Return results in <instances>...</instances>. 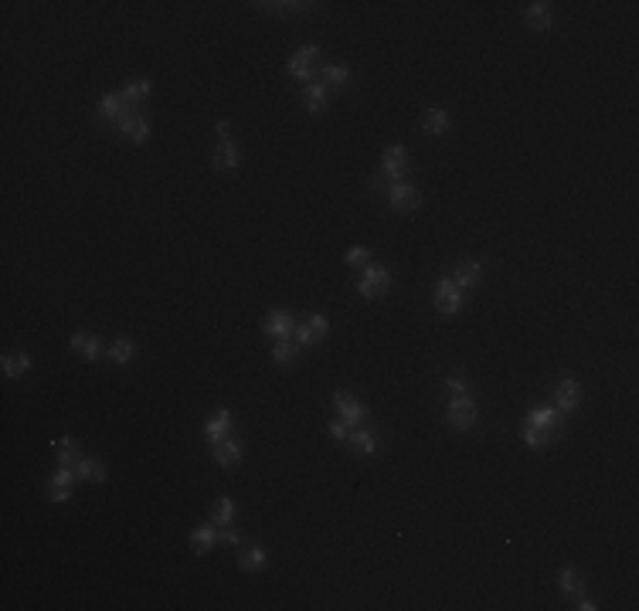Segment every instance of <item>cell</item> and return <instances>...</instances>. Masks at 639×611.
Listing matches in <instances>:
<instances>
[{
	"instance_id": "cell-28",
	"label": "cell",
	"mask_w": 639,
	"mask_h": 611,
	"mask_svg": "<svg viewBox=\"0 0 639 611\" xmlns=\"http://www.w3.org/2000/svg\"><path fill=\"white\" fill-rule=\"evenodd\" d=\"M231 520H235V503H231V499H218V503H214V517H211V523L228 526Z\"/></svg>"
},
{
	"instance_id": "cell-27",
	"label": "cell",
	"mask_w": 639,
	"mask_h": 611,
	"mask_svg": "<svg viewBox=\"0 0 639 611\" xmlns=\"http://www.w3.org/2000/svg\"><path fill=\"white\" fill-rule=\"evenodd\" d=\"M147 95H150V82H147V79H136V82H129V86L123 88L126 105H133V102H140V99H147Z\"/></svg>"
},
{
	"instance_id": "cell-22",
	"label": "cell",
	"mask_w": 639,
	"mask_h": 611,
	"mask_svg": "<svg viewBox=\"0 0 639 611\" xmlns=\"http://www.w3.org/2000/svg\"><path fill=\"white\" fill-rule=\"evenodd\" d=\"M126 109H129V105H126L123 95H102V102H99V116H105V119H112V122H116Z\"/></svg>"
},
{
	"instance_id": "cell-2",
	"label": "cell",
	"mask_w": 639,
	"mask_h": 611,
	"mask_svg": "<svg viewBox=\"0 0 639 611\" xmlns=\"http://www.w3.org/2000/svg\"><path fill=\"white\" fill-rule=\"evenodd\" d=\"M388 285H391V275H388L384 265H364V275H361V282H358V292H361V296L374 299V296L388 292Z\"/></svg>"
},
{
	"instance_id": "cell-29",
	"label": "cell",
	"mask_w": 639,
	"mask_h": 611,
	"mask_svg": "<svg viewBox=\"0 0 639 611\" xmlns=\"http://www.w3.org/2000/svg\"><path fill=\"white\" fill-rule=\"evenodd\" d=\"M296 343L292 340H275V347H273V360L275 363H292L296 360Z\"/></svg>"
},
{
	"instance_id": "cell-15",
	"label": "cell",
	"mask_w": 639,
	"mask_h": 611,
	"mask_svg": "<svg viewBox=\"0 0 639 611\" xmlns=\"http://www.w3.org/2000/svg\"><path fill=\"white\" fill-rule=\"evenodd\" d=\"M527 24H531L534 31H551L554 17H551L548 3H527Z\"/></svg>"
},
{
	"instance_id": "cell-12",
	"label": "cell",
	"mask_w": 639,
	"mask_h": 611,
	"mask_svg": "<svg viewBox=\"0 0 639 611\" xmlns=\"http://www.w3.org/2000/svg\"><path fill=\"white\" fill-rule=\"evenodd\" d=\"M347 445H351L354 452H364V455H374V452H377V435L358 425V428H351V435H347Z\"/></svg>"
},
{
	"instance_id": "cell-20",
	"label": "cell",
	"mask_w": 639,
	"mask_h": 611,
	"mask_svg": "<svg viewBox=\"0 0 639 611\" xmlns=\"http://www.w3.org/2000/svg\"><path fill=\"white\" fill-rule=\"evenodd\" d=\"M266 560H269L266 547H249V550L238 557V567H242L245 574H252V571H262V567H266Z\"/></svg>"
},
{
	"instance_id": "cell-24",
	"label": "cell",
	"mask_w": 639,
	"mask_h": 611,
	"mask_svg": "<svg viewBox=\"0 0 639 611\" xmlns=\"http://www.w3.org/2000/svg\"><path fill=\"white\" fill-rule=\"evenodd\" d=\"M479 278H483V265H462V268H456V275H453V282H456L459 289H473Z\"/></svg>"
},
{
	"instance_id": "cell-7",
	"label": "cell",
	"mask_w": 639,
	"mask_h": 611,
	"mask_svg": "<svg viewBox=\"0 0 639 611\" xmlns=\"http://www.w3.org/2000/svg\"><path fill=\"white\" fill-rule=\"evenodd\" d=\"M238 164H242V157H238L235 143H231V140H221L218 150H214V157H211V167L221 170V174H228V170H238Z\"/></svg>"
},
{
	"instance_id": "cell-11",
	"label": "cell",
	"mask_w": 639,
	"mask_h": 611,
	"mask_svg": "<svg viewBox=\"0 0 639 611\" xmlns=\"http://www.w3.org/2000/svg\"><path fill=\"white\" fill-rule=\"evenodd\" d=\"M55 452H58V469H75V462H79V441L75 438H58Z\"/></svg>"
},
{
	"instance_id": "cell-19",
	"label": "cell",
	"mask_w": 639,
	"mask_h": 611,
	"mask_svg": "<svg viewBox=\"0 0 639 611\" xmlns=\"http://www.w3.org/2000/svg\"><path fill=\"white\" fill-rule=\"evenodd\" d=\"M578 408V384L575 380H561L557 384V411H575Z\"/></svg>"
},
{
	"instance_id": "cell-31",
	"label": "cell",
	"mask_w": 639,
	"mask_h": 611,
	"mask_svg": "<svg viewBox=\"0 0 639 611\" xmlns=\"http://www.w3.org/2000/svg\"><path fill=\"white\" fill-rule=\"evenodd\" d=\"M557 584H561V591H564V595H581V581H578V574H575L571 567H564V571H561V581H557Z\"/></svg>"
},
{
	"instance_id": "cell-43",
	"label": "cell",
	"mask_w": 639,
	"mask_h": 611,
	"mask_svg": "<svg viewBox=\"0 0 639 611\" xmlns=\"http://www.w3.org/2000/svg\"><path fill=\"white\" fill-rule=\"evenodd\" d=\"M578 608H581V611H595L599 605H595V601H588V598H578Z\"/></svg>"
},
{
	"instance_id": "cell-33",
	"label": "cell",
	"mask_w": 639,
	"mask_h": 611,
	"mask_svg": "<svg viewBox=\"0 0 639 611\" xmlns=\"http://www.w3.org/2000/svg\"><path fill=\"white\" fill-rule=\"evenodd\" d=\"M548 438H551V432H541V428H531V425H527V432H524V441H527L531 448H544V445H548Z\"/></svg>"
},
{
	"instance_id": "cell-8",
	"label": "cell",
	"mask_w": 639,
	"mask_h": 611,
	"mask_svg": "<svg viewBox=\"0 0 639 611\" xmlns=\"http://www.w3.org/2000/svg\"><path fill=\"white\" fill-rule=\"evenodd\" d=\"M405 164H408V153L401 150V146H391L388 153H384V164H381V170H384V180H401V174H405Z\"/></svg>"
},
{
	"instance_id": "cell-35",
	"label": "cell",
	"mask_w": 639,
	"mask_h": 611,
	"mask_svg": "<svg viewBox=\"0 0 639 611\" xmlns=\"http://www.w3.org/2000/svg\"><path fill=\"white\" fill-rule=\"evenodd\" d=\"M306 326L313 330V337H316V340H323V337H327V330H330V323H327V316H320V313H313Z\"/></svg>"
},
{
	"instance_id": "cell-21",
	"label": "cell",
	"mask_w": 639,
	"mask_h": 611,
	"mask_svg": "<svg viewBox=\"0 0 639 611\" xmlns=\"http://www.w3.org/2000/svg\"><path fill=\"white\" fill-rule=\"evenodd\" d=\"M228 428H231V415L221 408V411H214V415H211V421H208V428H204V432H208L211 445H214V441H221V438H225V432H228Z\"/></svg>"
},
{
	"instance_id": "cell-42",
	"label": "cell",
	"mask_w": 639,
	"mask_h": 611,
	"mask_svg": "<svg viewBox=\"0 0 639 611\" xmlns=\"http://www.w3.org/2000/svg\"><path fill=\"white\" fill-rule=\"evenodd\" d=\"M446 387H449L453 394H466V384H462V377H446Z\"/></svg>"
},
{
	"instance_id": "cell-5",
	"label": "cell",
	"mask_w": 639,
	"mask_h": 611,
	"mask_svg": "<svg viewBox=\"0 0 639 611\" xmlns=\"http://www.w3.org/2000/svg\"><path fill=\"white\" fill-rule=\"evenodd\" d=\"M334 404H337V415H340V421H347L351 428H358L361 421H364V404L358 401V398H351V394H334Z\"/></svg>"
},
{
	"instance_id": "cell-14",
	"label": "cell",
	"mask_w": 639,
	"mask_h": 611,
	"mask_svg": "<svg viewBox=\"0 0 639 611\" xmlns=\"http://www.w3.org/2000/svg\"><path fill=\"white\" fill-rule=\"evenodd\" d=\"M68 343H72V350H79V353H82L89 363H95V360H99V353H102L99 340H95V337H89V333H72V340H68Z\"/></svg>"
},
{
	"instance_id": "cell-16",
	"label": "cell",
	"mask_w": 639,
	"mask_h": 611,
	"mask_svg": "<svg viewBox=\"0 0 639 611\" xmlns=\"http://www.w3.org/2000/svg\"><path fill=\"white\" fill-rule=\"evenodd\" d=\"M75 476L89 479V482H105V465L99 458H79L75 462Z\"/></svg>"
},
{
	"instance_id": "cell-6",
	"label": "cell",
	"mask_w": 639,
	"mask_h": 611,
	"mask_svg": "<svg viewBox=\"0 0 639 611\" xmlns=\"http://www.w3.org/2000/svg\"><path fill=\"white\" fill-rule=\"evenodd\" d=\"M116 126H119V129H123V133H126L133 143H143V140L150 136V122H147L143 116H133V109H126V112L116 119Z\"/></svg>"
},
{
	"instance_id": "cell-25",
	"label": "cell",
	"mask_w": 639,
	"mask_h": 611,
	"mask_svg": "<svg viewBox=\"0 0 639 611\" xmlns=\"http://www.w3.org/2000/svg\"><path fill=\"white\" fill-rule=\"evenodd\" d=\"M214 540H218V533H214L211 526H204V530H194V533H190V547H194V554H208Z\"/></svg>"
},
{
	"instance_id": "cell-32",
	"label": "cell",
	"mask_w": 639,
	"mask_h": 611,
	"mask_svg": "<svg viewBox=\"0 0 639 611\" xmlns=\"http://www.w3.org/2000/svg\"><path fill=\"white\" fill-rule=\"evenodd\" d=\"M347 79H351V72L340 68V65H327L323 68V82H330V86H347Z\"/></svg>"
},
{
	"instance_id": "cell-1",
	"label": "cell",
	"mask_w": 639,
	"mask_h": 611,
	"mask_svg": "<svg viewBox=\"0 0 639 611\" xmlns=\"http://www.w3.org/2000/svg\"><path fill=\"white\" fill-rule=\"evenodd\" d=\"M436 306L442 316H456L462 309V289H459L453 278H439L436 282Z\"/></svg>"
},
{
	"instance_id": "cell-38",
	"label": "cell",
	"mask_w": 639,
	"mask_h": 611,
	"mask_svg": "<svg viewBox=\"0 0 639 611\" xmlns=\"http://www.w3.org/2000/svg\"><path fill=\"white\" fill-rule=\"evenodd\" d=\"M330 435H334V438H340V441H347V435H351V425L337 418V421H330Z\"/></svg>"
},
{
	"instance_id": "cell-10",
	"label": "cell",
	"mask_w": 639,
	"mask_h": 611,
	"mask_svg": "<svg viewBox=\"0 0 639 611\" xmlns=\"http://www.w3.org/2000/svg\"><path fill=\"white\" fill-rule=\"evenodd\" d=\"M211 452H214V462H218V465H231V462L242 458V445H238L235 438H221V441H214Z\"/></svg>"
},
{
	"instance_id": "cell-37",
	"label": "cell",
	"mask_w": 639,
	"mask_h": 611,
	"mask_svg": "<svg viewBox=\"0 0 639 611\" xmlns=\"http://www.w3.org/2000/svg\"><path fill=\"white\" fill-rule=\"evenodd\" d=\"M286 68H289V75H296L299 82H310V75H313V68H306V65H296L292 58H289V65H286Z\"/></svg>"
},
{
	"instance_id": "cell-17",
	"label": "cell",
	"mask_w": 639,
	"mask_h": 611,
	"mask_svg": "<svg viewBox=\"0 0 639 611\" xmlns=\"http://www.w3.org/2000/svg\"><path fill=\"white\" fill-rule=\"evenodd\" d=\"M422 129L432 133V136H442V133L449 129V116H446L442 109H425V116H422Z\"/></svg>"
},
{
	"instance_id": "cell-13",
	"label": "cell",
	"mask_w": 639,
	"mask_h": 611,
	"mask_svg": "<svg viewBox=\"0 0 639 611\" xmlns=\"http://www.w3.org/2000/svg\"><path fill=\"white\" fill-rule=\"evenodd\" d=\"M557 418H561V415H557L554 408H534V411L527 415V425H531V428H541V432H551V435H554V428H557Z\"/></svg>"
},
{
	"instance_id": "cell-34",
	"label": "cell",
	"mask_w": 639,
	"mask_h": 611,
	"mask_svg": "<svg viewBox=\"0 0 639 611\" xmlns=\"http://www.w3.org/2000/svg\"><path fill=\"white\" fill-rule=\"evenodd\" d=\"M316 55H320V48H316V44H303V48H299V51L292 55V62H296V65H306V68H310Z\"/></svg>"
},
{
	"instance_id": "cell-4",
	"label": "cell",
	"mask_w": 639,
	"mask_h": 611,
	"mask_svg": "<svg viewBox=\"0 0 639 611\" xmlns=\"http://www.w3.org/2000/svg\"><path fill=\"white\" fill-rule=\"evenodd\" d=\"M449 425L453 428H473L476 425V401L466 398V394H453V404H449Z\"/></svg>"
},
{
	"instance_id": "cell-26",
	"label": "cell",
	"mask_w": 639,
	"mask_h": 611,
	"mask_svg": "<svg viewBox=\"0 0 639 611\" xmlns=\"http://www.w3.org/2000/svg\"><path fill=\"white\" fill-rule=\"evenodd\" d=\"M133 356H136V347H133L129 340H116V343L109 347V360H112V363H129Z\"/></svg>"
},
{
	"instance_id": "cell-18",
	"label": "cell",
	"mask_w": 639,
	"mask_h": 611,
	"mask_svg": "<svg viewBox=\"0 0 639 611\" xmlns=\"http://www.w3.org/2000/svg\"><path fill=\"white\" fill-rule=\"evenodd\" d=\"M3 377H21V374H27V367H31V356L27 353H3Z\"/></svg>"
},
{
	"instance_id": "cell-3",
	"label": "cell",
	"mask_w": 639,
	"mask_h": 611,
	"mask_svg": "<svg viewBox=\"0 0 639 611\" xmlns=\"http://www.w3.org/2000/svg\"><path fill=\"white\" fill-rule=\"evenodd\" d=\"M388 204L394 211H415L418 207V190L405 180H391L388 183Z\"/></svg>"
},
{
	"instance_id": "cell-41",
	"label": "cell",
	"mask_w": 639,
	"mask_h": 611,
	"mask_svg": "<svg viewBox=\"0 0 639 611\" xmlns=\"http://www.w3.org/2000/svg\"><path fill=\"white\" fill-rule=\"evenodd\" d=\"M68 496H72V489H48L51 503H68Z\"/></svg>"
},
{
	"instance_id": "cell-40",
	"label": "cell",
	"mask_w": 639,
	"mask_h": 611,
	"mask_svg": "<svg viewBox=\"0 0 639 611\" xmlns=\"http://www.w3.org/2000/svg\"><path fill=\"white\" fill-rule=\"evenodd\" d=\"M218 540H221V543H228V547H238V533H235V530H228V526H225V530H218Z\"/></svg>"
},
{
	"instance_id": "cell-9",
	"label": "cell",
	"mask_w": 639,
	"mask_h": 611,
	"mask_svg": "<svg viewBox=\"0 0 639 611\" xmlns=\"http://www.w3.org/2000/svg\"><path fill=\"white\" fill-rule=\"evenodd\" d=\"M266 337H273V340H292V316L282 313V309H275L273 316L266 320Z\"/></svg>"
},
{
	"instance_id": "cell-36",
	"label": "cell",
	"mask_w": 639,
	"mask_h": 611,
	"mask_svg": "<svg viewBox=\"0 0 639 611\" xmlns=\"http://www.w3.org/2000/svg\"><path fill=\"white\" fill-rule=\"evenodd\" d=\"M292 340H296V347H310L316 337H313L310 326H292Z\"/></svg>"
},
{
	"instance_id": "cell-30",
	"label": "cell",
	"mask_w": 639,
	"mask_h": 611,
	"mask_svg": "<svg viewBox=\"0 0 639 611\" xmlns=\"http://www.w3.org/2000/svg\"><path fill=\"white\" fill-rule=\"evenodd\" d=\"M79 476H75V469H58L55 476H51V482H48V489H72V482H75Z\"/></svg>"
},
{
	"instance_id": "cell-39",
	"label": "cell",
	"mask_w": 639,
	"mask_h": 611,
	"mask_svg": "<svg viewBox=\"0 0 639 611\" xmlns=\"http://www.w3.org/2000/svg\"><path fill=\"white\" fill-rule=\"evenodd\" d=\"M347 265H367V248L354 245V248L347 252Z\"/></svg>"
},
{
	"instance_id": "cell-23",
	"label": "cell",
	"mask_w": 639,
	"mask_h": 611,
	"mask_svg": "<svg viewBox=\"0 0 639 611\" xmlns=\"http://www.w3.org/2000/svg\"><path fill=\"white\" fill-rule=\"evenodd\" d=\"M303 102H306V109H310V112H320V109H327V86H316V82H310V86L303 88Z\"/></svg>"
}]
</instances>
